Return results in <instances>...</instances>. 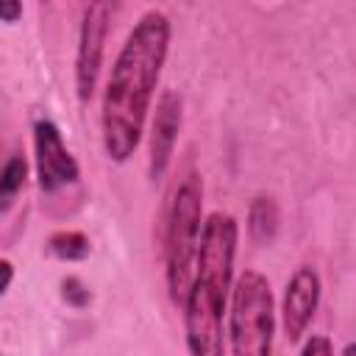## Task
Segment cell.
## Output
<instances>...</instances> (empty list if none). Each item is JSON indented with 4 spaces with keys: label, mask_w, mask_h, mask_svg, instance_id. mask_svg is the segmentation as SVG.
<instances>
[{
    "label": "cell",
    "mask_w": 356,
    "mask_h": 356,
    "mask_svg": "<svg viewBox=\"0 0 356 356\" xmlns=\"http://www.w3.org/2000/svg\"><path fill=\"white\" fill-rule=\"evenodd\" d=\"M170 47V19L161 11L139 17L128 33L103 95V147L108 159L128 161L142 139L150 100Z\"/></svg>",
    "instance_id": "6da1fadb"
},
{
    "label": "cell",
    "mask_w": 356,
    "mask_h": 356,
    "mask_svg": "<svg viewBox=\"0 0 356 356\" xmlns=\"http://www.w3.org/2000/svg\"><path fill=\"white\" fill-rule=\"evenodd\" d=\"M303 356H334L331 339H328V337H323V334H314V337L303 345Z\"/></svg>",
    "instance_id": "4fadbf2b"
},
{
    "label": "cell",
    "mask_w": 356,
    "mask_h": 356,
    "mask_svg": "<svg viewBox=\"0 0 356 356\" xmlns=\"http://www.w3.org/2000/svg\"><path fill=\"white\" fill-rule=\"evenodd\" d=\"M25 172H28V164L22 156H11L6 161V167L0 170V209L11 206V200L17 197V192L25 184Z\"/></svg>",
    "instance_id": "30bf717a"
},
{
    "label": "cell",
    "mask_w": 356,
    "mask_h": 356,
    "mask_svg": "<svg viewBox=\"0 0 356 356\" xmlns=\"http://www.w3.org/2000/svg\"><path fill=\"white\" fill-rule=\"evenodd\" d=\"M178 128H181V95L167 89L156 103V117L150 125V178L153 181H159L170 164Z\"/></svg>",
    "instance_id": "ba28073f"
},
{
    "label": "cell",
    "mask_w": 356,
    "mask_h": 356,
    "mask_svg": "<svg viewBox=\"0 0 356 356\" xmlns=\"http://www.w3.org/2000/svg\"><path fill=\"white\" fill-rule=\"evenodd\" d=\"M64 298L72 303V306H86L89 303V289H83V284L78 278H67L64 281Z\"/></svg>",
    "instance_id": "7c38bea8"
},
{
    "label": "cell",
    "mask_w": 356,
    "mask_h": 356,
    "mask_svg": "<svg viewBox=\"0 0 356 356\" xmlns=\"http://www.w3.org/2000/svg\"><path fill=\"white\" fill-rule=\"evenodd\" d=\"M236 220L214 211L203 222L195 267L184 298L186 345L192 356H222V314L231 292L234 253H236Z\"/></svg>",
    "instance_id": "7a4b0ae2"
},
{
    "label": "cell",
    "mask_w": 356,
    "mask_h": 356,
    "mask_svg": "<svg viewBox=\"0 0 356 356\" xmlns=\"http://www.w3.org/2000/svg\"><path fill=\"white\" fill-rule=\"evenodd\" d=\"M108 17H111L108 3H92V6L83 8L81 39H78V61H75V83H78V97L83 103L92 97L97 75H100L103 44H106V33H108Z\"/></svg>",
    "instance_id": "5b68a950"
},
{
    "label": "cell",
    "mask_w": 356,
    "mask_h": 356,
    "mask_svg": "<svg viewBox=\"0 0 356 356\" xmlns=\"http://www.w3.org/2000/svg\"><path fill=\"white\" fill-rule=\"evenodd\" d=\"M36 139V172L42 192H56L78 181V164L61 142L58 128L50 120H39L33 128Z\"/></svg>",
    "instance_id": "8992f818"
},
{
    "label": "cell",
    "mask_w": 356,
    "mask_h": 356,
    "mask_svg": "<svg viewBox=\"0 0 356 356\" xmlns=\"http://www.w3.org/2000/svg\"><path fill=\"white\" fill-rule=\"evenodd\" d=\"M317 303H320V275L312 267H300L289 278L284 295V331L289 342H298L306 334L317 312Z\"/></svg>",
    "instance_id": "52a82bcc"
},
{
    "label": "cell",
    "mask_w": 356,
    "mask_h": 356,
    "mask_svg": "<svg viewBox=\"0 0 356 356\" xmlns=\"http://www.w3.org/2000/svg\"><path fill=\"white\" fill-rule=\"evenodd\" d=\"M248 228H250V236L259 245H267V242L275 239V231H278V209H275L273 197H256L253 200L250 217H248Z\"/></svg>",
    "instance_id": "9c48e42d"
},
{
    "label": "cell",
    "mask_w": 356,
    "mask_h": 356,
    "mask_svg": "<svg viewBox=\"0 0 356 356\" xmlns=\"http://www.w3.org/2000/svg\"><path fill=\"white\" fill-rule=\"evenodd\" d=\"M200 231H203V184L195 172H186L172 192L167 211V236H164L167 286L175 303H184L189 292Z\"/></svg>",
    "instance_id": "3957f363"
},
{
    "label": "cell",
    "mask_w": 356,
    "mask_h": 356,
    "mask_svg": "<svg viewBox=\"0 0 356 356\" xmlns=\"http://www.w3.org/2000/svg\"><path fill=\"white\" fill-rule=\"evenodd\" d=\"M19 14H22V6H19V3L0 0V19H6V22H17Z\"/></svg>",
    "instance_id": "5bb4252c"
},
{
    "label": "cell",
    "mask_w": 356,
    "mask_h": 356,
    "mask_svg": "<svg viewBox=\"0 0 356 356\" xmlns=\"http://www.w3.org/2000/svg\"><path fill=\"white\" fill-rule=\"evenodd\" d=\"M47 248L50 253H56L58 259H67V261H75V259H83L89 253V239L81 234V231H58L47 239Z\"/></svg>",
    "instance_id": "8fae6325"
},
{
    "label": "cell",
    "mask_w": 356,
    "mask_h": 356,
    "mask_svg": "<svg viewBox=\"0 0 356 356\" xmlns=\"http://www.w3.org/2000/svg\"><path fill=\"white\" fill-rule=\"evenodd\" d=\"M342 356H356V348H353V345H348V348L342 350Z\"/></svg>",
    "instance_id": "2e32d148"
},
{
    "label": "cell",
    "mask_w": 356,
    "mask_h": 356,
    "mask_svg": "<svg viewBox=\"0 0 356 356\" xmlns=\"http://www.w3.org/2000/svg\"><path fill=\"white\" fill-rule=\"evenodd\" d=\"M231 292V356H273L275 306L270 281L256 270H245Z\"/></svg>",
    "instance_id": "277c9868"
},
{
    "label": "cell",
    "mask_w": 356,
    "mask_h": 356,
    "mask_svg": "<svg viewBox=\"0 0 356 356\" xmlns=\"http://www.w3.org/2000/svg\"><path fill=\"white\" fill-rule=\"evenodd\" d=\"M11 278H14V267H11V261H6V259H0V295L8 289V284H11Z\"/></svg>",
    "instance_id": "9a60e30c"
},
{
    "label": "cell",
    "mask_w": 356,
    "mask_h": 356,
    "mask_svg": "<svg viewBox=\"0 0 356 356\" xmlns=\"http://www.w3.org/2000/svg\"><path fill=\"white\" fill-rule=\"evenodd\" d=\"M0 356H3V353H0Z\"/></svg>",
    "instance_id": "e0dca14e"
}]
</instances>
